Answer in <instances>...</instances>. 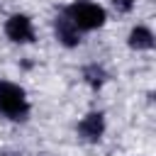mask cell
Returning <instances> with one entry per match:
<instances>
[{"mask_svg": "<svg viewBox=\"0 0 156 156\" xmlns=\"http://www.w3.org/2000/svg\"><path fill=\"white\" fill-rule=\"evenodd\" d=\"M54 34H56V39L63 44V46H68V49H73V46H78L80 44V29L66 17V15H61V17H56L54 20Z\"/></svg>", "mask_w": 156, "mask_h": 156, "instance_id": "5b68a950", "label": "cell"}, {"mask_svg": "<svg viewBox=\"0 0 156 156\" xmlns=\"http://www.w3.org/2000/svg\"><path fill=\"white\" fill-rule=\"evenodd\" d=\"M63 15H66L80 32H93V29L102 27L105 20H107L105 7L98 5V2H93V0H76V2H71V5L66 7Z\"/></svg>", "mask_w": 156, "mask_h": 156, "instance_id": "6da1fadb", "label": "cell"}, {"mask_svg": "<svg viewBox=\"0 0 156 156\" xmlns=\"http://www.w3.org/2000/svg\"><path fill=\"white\" fill-rule=\"evenodd\" d=\"M112 7L117 12H122V15H127V12L134 10V0H112Z\"/></svg>", "mask_w": 156, "mask_h": 156, "instance_id": "ba28073f", "label": "cell"}, {"mask_svg": "<svg viewBox=\"0 0 156 156\" xmlns=\"http://www.w3.org/2000/svg\"><path fill=\"white\" fill-rule=\"evenodd\" d=\"M105 134V115L102 112H88L78 122V136L83 141H100Z\"/></svg>", "mask_w": 156, "mask_h": 156, "instance_id": "277c9868", "label": "cell"}, {"mask_svg": "<svg viewBox=\"0 0 156 156\" xmlns=\"http://www.w3.org/2000/svg\"><path fill=\"white\" fill-rule=\"evenodd\" d=\"M83 78H85V83L88 85H93V88H100L102 83H105V78H107V73H105V68L102 66H88L85 71H83Z\"/></svg>", "mask_w": 156, "mask_h": 156, "instance_id": "52a82bcc", "label": "cell"}, {"mask_svg": "<svg viewBox=\"0 0 156 156\" xmlns=\"http://www.w3.org/2000/svg\"><path fill=\"white\" fill-rule=\"evenodd\" d=\"M0 115L7 119H27L29 100L24 88L12 80H0Z\"/></svg>", "mask_w": 156, "mask_h": 156, "instance_id": "7a4b0ae2", "label": "cell"}, {"mask_svg": "<svg viewBox=\"0 0 156 156\" xmlns=\"http://www.w3.org/2000/svg\"><path fill=\"white\" fill-rule=\"evenodd\" d=\"M127 44H129L132 49H136V51H149V49H154V32H151L149 27H144V24H136V27L129 32Z\"/></svg>", "mask_w": 156, "mask_h": 156, "instance_id": "8992f818", "label": "cell"}, {"mask_svg": "<svg viewBox=\"0 0 156 156\" xmlns=\"http://www.w3.org/2000/svg\"><path fill=\"white\" fill-rule=\"evenodd\" d=\"M5 34H7V39L15 41V44H32V41H34V24H32V20H29L27 15L15 12V15H10L7 22H5Z\"/></svg>", "mask_w": 156, "mask_h": 156, "instance_id": "3957f363", "label": "cell"}]
</instances>
